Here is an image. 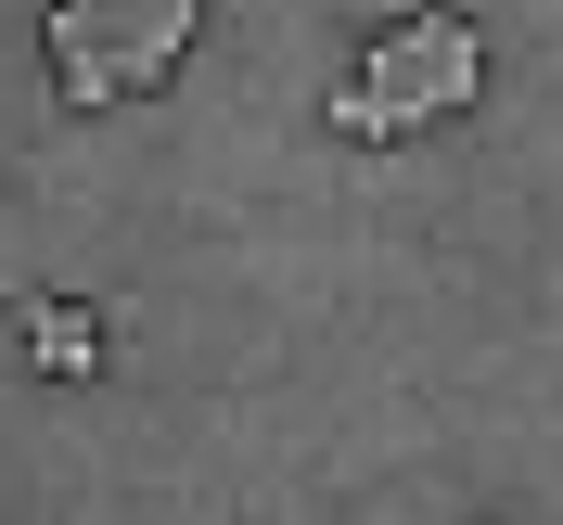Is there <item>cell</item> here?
Here are the masks:
<instances>
[{
    "label": "cell",
    "instance_id": "cell-1",
    "mask_svg": "<svg viewBox=\"0 0 563 525\" xmlns=\"http://www.w3.org/2000/svg\"><path fill=\"white\" fill-rule=\"evenodd\" d=\"M474 90H487V39L461 13H385L372 52L346 65V90H333V129L346 141H422V129H449Z\"/></svg>",
    "mask_w": 563,
    "mask_h": 525
},
{
    "label": "cell",
    "instance_id": "cell-2",
    "mask_svg": "<svg viewBox=\"0 0 563 525\" xmlns=\"http://www.w3.org/2000/svg\"><path fill=\"white\" fill-rule=\"evenodd\" d=\"M192 52V0H52V77L77 116L141 103L154 77H179Z\"/></svg>",
    "mask_w": 563,
    "mask_h": 525
},
{
    "label": "cell",
    "instance_id": "cell-3",
    "mask_svg": "<svg viewBox=\"0 0 563 525\" xmlns=\"http://www.w3.org/2000/svg\"><path fill=\"white\" fill-rule=\"evenodd\" d=\"M13 333H26V359H38V372H65V385H90V372H103V320L77 308V295H26V308H13Z\"/></svg>",
    "mask_w": 563,
    "mask_h": 525
}]
</instances>
